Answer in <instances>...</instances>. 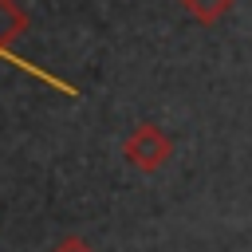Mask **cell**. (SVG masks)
Segmentation results:
<instances>
[{
	"instance_id": "obj_4",
	"label": "cell",
	"mask_w": 252,
	"mask_h": 252,
	"mask_svg": "<svg viewBox=\"0 0 252 252\" xmlns=\"http://www.w3.org/2000/svg\"><path fill=\"white\" fill-rule=\"evenodd\" d=\"M51 252H94V244H91V240H83V236H63Z\"/></svg>"
},
{
	"instance_id": "obj_1",
	"label": "cell",
	"mask_w": 252,
	"mask_h": 252,
	"mask_svg": "<svg viewBox=\"0 0 252 252\" xmlns=\"http://www.w3.org/2000/svg\"><path fill=\"white\" fill-rule=\"evenodd\" d=\"M122 158H126L134 169H142V173H158V169L173 158V138H169L158 122H138V126L126 134V142H122Z\"/></svg>"
},
{
	"instance_id": "obj_2",
	"label": "cell",
	"mask_w": 252,
	"mask_h": 252,
	"mask_svg": "<svg viewBox=\"0 0 252 252\" xmlns=\"http://www.w3.org/2000/svg\"><path fill=\"white\" fill-rule=\"evenodd\" d=\"M24 28H28V16L12 0H0V55H8V47L24 35Z\"/></svg>"
},
{
	"instance_id": "obj_3",
	"label": "cell",
	"mask_w": 252,
	"mask_h": 252,
	"mask_svg": "<svg viewBox=\"0 0 252 252\" xmlns=\"http://www.w3.org/2000/svg\"><path fill=\"white\" fill-rule=\"evenodd\" d=\"M177 4H181L197 24H205V28H209V24L224 20V16L232 12V4H236V0H177Z\"/></svg>"
}]
</instances>
